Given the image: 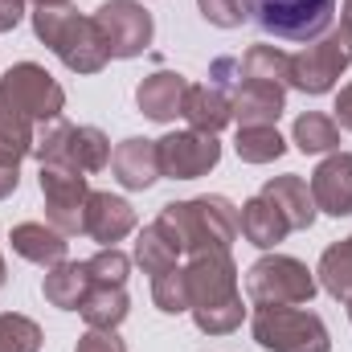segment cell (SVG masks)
<instances>
[{
  "label": "cell",
  "instance_id": "obj_1",
  "mask_svg": "<svg viewBox=\"0 0 352 352\" xmlns=\"http://www.w3.org/2000/svg\"><path fill=\"white\" fill-rule=\"evenodd\" d=\"M160 234L180 254H205V250H230L238 238V209L226 197H192V201H168L156 217Z\"/></svg>",
  "mask_w": 352,
  "mask_h": 352
},
{
  "label": "cell",
  "instance_id": "obj_2",
  "mask_svg": "<svg viewBox=\"0 0 352 352\" xmlns=\"http://www.w3.org/2000/svg\"><path fill=\"white\" fill-rule=\"evenodd\" d=\"M33 33L41 45H50L58 54V62L74 74H98L111 54L107 41L94 25V16H78L70 4H54V8H37L33 12Z\"/></svg>",
  "mask_w": 352,
  "mask_h": 352
},
{
  "label": "cell",
  "instance_id": "obj_3",
  "mask_svg": "<svg viewBox=\"0 0 352 352\" xmlns=\"http://www.w3.org/2000/svg\"><path fill=\"white\" fill-rule=\"evenodd\" d=\"M320 291L316 270L291 254H263L246 270V295L254 307H303Z\"/></svg>",
  "mask_w": 352,
  "mask_h": 352
},
{
  "label": "cell",
  "instance_id": "obj_4",
  "mask_svg": "<svg viewBox=\"0 0 352 352\" xmlns=\"http://www.w3.org/2000/svg\"><path fill=\"white\" fill-rule=\"evenodd\" d=\"M246 16L274 41L307 45L332 29L336 0H246Z\"/></svg>",
  "mask_w": 352,
  "mask_h": 352
},
{
  "label": "cell",
  "instance_id": "obj_5",
  "mask_svg": "<svg viewBox=\"0 0 352 352\" xmlns=\"http://www.w3.org/2000/svg\"><path fill=\"white\" fill-rule=\"evenodd\" d=\"M349 66H352V25L340 21L324 37L307 41L299 54H291V87L303 90V94H328Z\"/></svg>",
  "mask_w": 352,
  "mask_h": 352
},
{
  "label": "cell",
  "instance_id": "obj_6",
  "mask_svg": "<svg viewBox=\"0 0 352 352\" xmlns=\"http://www.w3.org/2000/svg\"><path fill=\"white\" fill-rule=\"evenodd\" d=\"M250 332L266 352H332L324 320L307 307H258Z\"/></svg>",
  "mask_w": 352,
  "mask_h": 352
},
{
  "label": "cell",
  "instance_id": "obj_7",
  "mask_svg": "<svg viewBox=\"0 0 352 352\" xmlns=\"http://www.w3.org/2000/svg\"><path fill=\"white\" fill-rule=\"evenodd\" d=\"M0 98L8 107H16L21 115H29L33 123H50V119H62V107H66V90L50 78L45 66L37 62H16L4 70L0 78Z\"/></svg>",
  "mask_w": 352,
  "mask_h": 352
},
{
  "label": "cell",
  "instance_id": "obj_8",
  "mask_svg": "<svg viewBox=\"0 0 352 352\" xmlns=\"http://www.w3.org/2000/svg\"><path fill=\"white\" fill-rule=\"evenodd\" d=\"M37 184H41V197H45V221L66 238L82 234L87 197H90L87 173H78L70 164H41Z\"/></svg>",
  "mask_w": 352,
  "mask_h": 352
},
{
  "label": "cell",
  "instance_id": "obj_9",
  "mask_svg": "<svg viewBox=\"0 0 352 352\" xmlns=\"http://www.w3.org/2000/svg\"><path fill=\"white\" fill-rule=\"evenodd\" d=\"M94 25H98V33L107 41V54L123 58V62L140 58L156 37V21L140 0H107V4H98Z\"/></svg>",
  "mask_w": 352,
  "mask_h": 352
},
{
  "label": "cell",
  "instance_id": "obj_10",
  "mask_svg": "<svg viewBox=\"0 0 352 352\" xmlns=\"http://www.w3.org/2000/svg\"><path fill=\"white\" fill-rule=\"evenodd\" d=\"M184 278H188V299L197 307H217V303H230L238 299V266L230 258V250H205V254H192L184 263Z\"/></svg>",
  "mask_w": 352,
  "mask_h": 352
},
{
  "label": "cell",
  "instance_id": "obj_11",
  "mask_svg": "<svg viewBox=\"0 0 352 352\" xmlns=\"http://www.w3.org/2000/svg\"><path fill=\"white\" fill-rule=\"evenodd\" d=\"M156 152H160V176H173V180H197L213 173L221 160L217 135H205V131H173L156 140Z\"/></svg>",
  "mask_w": 352,
  "mask_h": 352
},
{
  "label": "cell",
  "instance_id": "obj_12",
  "mask_svg": "<svg viewBox=\"0 0 352 352\" xmlns=\"http://www.w3.org/2000/svg\"><path fill=\"white\" fill-rule=\"evenodd\" d=\"M311 201L328 217H352V152H332L311 173Z\"/></svg>",
  "mask_w": 352,
  "mask_h": 352
},
{
  "label": "cell",
  "instance_id": "obj_13",
  "mask_svg": "<svg viewBox=\"0 0 352 352\" xmlns=\"http://www.w3.org/2000/svg\"><path fill=\"white\" fill-rule=\"evenodd\" d=\"M135 230V209L115 197V192H90L87 197V217H82V234L94 238L98 246H115Z\"/></svg>",
  "mask_w": 352,
  "mask_h": 352
},
{
  "label": "cell",
  "instance_id": "obj_14",
  "mask_svg": "<svg viewBox=\"0 0 352 352\" xmlns=\"http://www.w3.org/2000/svg\"><path fill=\"white\" fill-rule=\"evenodd\" d=\"M111 173L123 188L131 192H144L160 180V152H156V140H144V135H131L123 140L115 152H111Z\"/></svg>",
  "mask_w": 352,
  "mask_h": 352
},
{
  "label": "cell",
  "instance_id": "obj_15",
  "mask_svg": "<svg viewBox=\"0 0 352 352\" xmlns=\"http://www.w3.org/2000/svg\"><path fill=\"white\" fill-rule=\"evenodd\" d=\"M230 107H234L238 127H274V123H278V115L287 111V87L242 78V87L234 90Z\"/></svg>",
  "mask_w": 352,
  "mask_h": 352
},
{
  "label": "cell",
  "instance_id": "obj_16",
  "mask_svg": "<svg viewBox=\"0 0 352 352\" xmlns=\"http://www.w3.org/2000/svg\"><path fill=\"white\" fill-rule=\"evenodd\" d=\"M184 94H188V78L176 70H156L135 87V102L152 123H173L184 111Z\"/></svg>",
  "mask_w": 352,
  "mask_h": 352
},
{
  "label": "cell",
  "instance_id": "obj_17",
  "mask_svg": "<svg viewBox=\"0 0 352 352\" xmlns=\"http://www.w3.org/2000/svg\"><path fill=\"white\" fill-rule=\"evenodd\" d=\"M263 197L287 217L291 230H311L316 226V201H311V184L295 173H283V176H270L263 184Z\"/></svg>",
  "mask_w": 352,
  "mask_h": 352
},
{
  "label": "cell",
  "instance_id": "obj_18",
  "mask_svg": "<svg viewBox=\"0 0 352 352\" xmlns=\"http://www.w3.org/2000/svg\"><path fill=\"white\" fill-rule=\"evenodd\" d=\"M8 242H12V254H21L33 266H45V270L66 263V246H70L66 234H58L50 221H21V226H12Z\"/></svg>",
  "mask_w": 352,
  "mask_h": 352
},
{
  "label": "cell",
  "instance_id": "obj_19",
  "mask_svg": "<svg viewBox=\"0 0 352 352\" xmlns=\"http://www.w3.org/2000/svg\"><path fill=\"white\" fill-rule=\"evenodd\" d=\"M188 119V131H205V135H217L230 119H234V107H230V94L217 90L213 82L209 87H188L184 94V111Z\"/></svg>",
  "mask_w": 352,
  "mask_h": 352
},
{
  "label": "cell",
  "instance_id": "obj_20",
  "mask_svg": "<svg viewBox=\"0 0 352 352\" xmlns=\"http://www.w3.org/2000/svg\"><path fill=\"white\" fill-rule=\"evenodd\" d=\"M238 226H242V234H246V242L250 246H258V250H274L287 234H291V226H287V217L266 201L263 192L258 197H250L246 205H242V213H238Z\"/></svg>",
  "mask_w": 352,
  "mask_h": 352
},
{
  "label": "cell",
  "instance_id": "obj_21",
  "mask_svg": "<svg viewBox=\"0 0 352 352\" xmlns=\"http://www.w3.org/2000/svg\"><path fill=\"white\" fill-rule=\"evenodd\" d=\"M90 291V270L87 263H58L45 270V283H41V295L45 303L62 307V311H78L82 299Z\"/></svg>",
  "mask_w": 352,
  "mask_h": 352
},
{
  "label": "cell",
  "instance_id": "obj_22",
  "mask_svg": "<svg viewBox=\"0 0 352 352\" xmlns=\"http://www.w3.org/2000/svg\"><path fill=\"white\" fill-rule=\"evenodd\" d=\"M78 311H82L87 328L115 332V328L127 320V311H131V299H127V291H123V287H90Z\"/></svg>",
  "mask_w": 352,
  "mask_h": 352
},
{
  "label": "cell",
  "instance_id": "obj_23",
  "mask_svg": "<svg viewBox=\"0 0 352 352\" xmlns=\"http://www.w3.org/2000/svg\"><path fill=\"white\" fill-rule=\"evenodd\" d=\"M291 144L303 152V156H320V152H336L340 148V123L324 111H307L295 119L291 127Z\"/></svg>",
  "mask_w": 352,
  "mask_h": 352
},
{
  "label": "cell",
  "instance_id": "obj_24",
  "mask_svg": "<svg viewBox=\"0 0 352 352\" xmlns=\"http://www.w3.org/2000/svg\"><path fill=\"white\" fill-rule=\"evenodd\" d=\"M316 274H320V287H324L332 299L349 303L352 299V234L344 238V242H332V246L324 250Z\"/></svg>",
  "mask_w": 352,
  "mask_h": 352
},
{
  "label": "cell",
  "instance_id": "obj_25",
  "mask_svg": "<svg viewBox=\"0 0 352 352\" xmlns=\"http://www.w3.org/2000/svg\"><path fill=\"white\" fill-rule=\"evenodd\" d=\"M242 78L291 87V54H283L278 45H250L242 54Z\"/></svg>",
  "mask_w": 352,
  "mask_h": 352
},
{
  "label": "cell",
  "instance_id": "obj_26",
  "mask_svg": "<svg viewBox=\"0 0 352 352\" xmlns=\"http://www.w3.org/2000/svg\"><path fill=\"white\" fill-rule=\"evenodd\" d=\"M234 152L242 164H270L287 152V140L278 135V127H238Z\"/></svg>",
  "mask_w": 352,
  "mask_h": 352
},
{
  "label": "cell",
  "instance_id": "obj_27",
  "mask_svg": "<svg viewBox=\"0 0 352 352\" xmlns=\"http://www.w3.org/2000/svg\"><path fill=\"white\" fill-rule=\"evenodd\" d=\"M70 164L78 173H102L111 164V140L98 127H74L70 131Z\"/></svg>",
  "mask_w": 352,
  "mask_h": 352
},
{
  "label": "cell",
  "instance_id": "obj_28",
  "mask_svg": "<svg viewBox=\"0 0 352 352\" xmlns=\"http://www.w3.org/2000/svg\"><path fill=\"white\" fill-rule=\"evenodd\" d=\"M176 258H180V250H176L164 234H160V226H156V221L140 230V238H135V263L144 266V274H152V278H156V274L173 270Z\"/></svg>",
  "mask_w": 352,
  "mask_h": 352
},
{
  "label": "cell",
  "instance_id": "obj_29",
  "mask_svg": "<svg viewBox=\"0 0 352 352\" xmlns=\"http://www.w3.org/2000/svg\"><path fill=\"white\" fill-rule=\"evenodd\" d=\"M33 135H37V131H33V119L21 115L16 107H8V102L0 98V152L25 160V156H33Z\"/></svg>",
  "mask_w": 352,
  "mask_h": 352
},
{
  "label": "cell",
  "instance_id": "obj_30",
  "mask_svg": "<svg viewBox=\"0 0 352 352\" xmlns=\"http://www.w3.org/2000/svg\"><path fill=\"white\" fill-rule=\"evenodd\" d=\"M152 303H156L164 316H184V311L192 307L184 266H173V270H164V274H156V278H152Z\"/></svg>",
  "mask_w": 352,
  "mask_h": 352
},
{
  "label": "cell",
  "instance_id": "obj_31",
  "mask_svg": "<svg viewBox=\"0 0 352 352\" xmlns=\"http://www.w3.org/2000/svg\"><path fill=\"white\" fill-rule=\"evenodd\" d=\"M188 316H192V324H197L205 336H230V332L242 328V320H246V303H242V295H238V299H230V303L197 307V311H188Z\"/></svg>",
  "mask_w": 352,
  "mask_h": 352
},
{
  "label": "cell",
  "instance_id": "obj_32",
  "mask_svg": "<svg viewBox=\"0 0 352 352\" xmlns=\"http://www.w3.org/2000/svg\"><path fill=\"white\" fill-rule=\"evenodd\" d=\"M41 328L29 316L0 311V352H41Z\"/></svg>",
  "mask_w": 352,
  "mask_h": 352
},
{
  "label": "cell",
  "instance_id": "obj_33",
  "mask_svg": "<svg viewBox=\"0 0 352 352\" xmlns=\"http://www.w3.org/2000/svg\"><path fill=\"white\" fill-rule=\"evenodd\" d=\"M87 270H90V287H123L127 274H131V258L119 246H102L94 258H87Z\"/></svg>",
  "mask_w": 352,
  "mask_h": 352
},
{
  "label": "cell",
  "instance_id": "obj_34",
  "mask_svg": "<svg viewBox=\"0 0 352 352\" xmlns=\"http://www.w3.org/2000/svg\"><path fill=\"white\" fill-rule=\"evenodd\" d=\"M197 8L217 29H238L246 21V0H197Z\"/></svg>",
  "mask_w": 352,
  "mask_h": 352
},
{
  "label": "cell",
  "instance_id": "obj_35",
  "mask_svg": "<svg viewBox=\"0 0 352 352\" xmlns=\"http://www.w3.org/2000/svg\"><path fill=\"white\" fill-rule=\"evenodd\" d=\"M209 78H213L217 90H226V94L234 98V90L242 87V62H238V58H217L213 70H209Z\"/></svg>",
  "mask_w": 352,
  "mask_h": 352
},
{
  "label": "cell",
  "instance_id": "obj_36",
  "mask_svg": "<svg viewBox=\"0 0 352 352\" xmlns=\"http://www.w3.org/2000/svg\"><path fill=\"white\" fill-rule=\"evenodd\" d=\"M74 352H127V344L119 340V332H102V328H87V336L78 340Z\"/></svg>",
  "mask_w": 352,
  "mask_h": 352
},
{
  "label": "cell",
  "instance_id": "obj_37",
  "mask_svg": "<svg viewBox=\"0 0 352 352\" xmlns=\"http://www.w3.org/2000/svg\"><path fill=\"white\" fill-rule=\"evenodd\" d=\"M16 184H21V160H16V156H8V152H0V201H4V197H12V192H16Z\"/></svg>",
  "mask_w": 352,
  "mask_h": 352
},
{
  "label": "cell",
  "instance_id": "obj_38",
  "mask_svg": "<svg viewBox=\"0 0 352 352\" xmlns=\"http://www.w3.org/2000/svg\"><path fill=\"white\" fill-rule=\"evenodd\" d=\"M25 16V0H0V33H12Z\"/></svg>",
  "mask_w": 352,
  "mask_h": 352
},
{
  "label": "cell",
  "instance_id": "obj_39",
  "mask_svg": "<svg viewBox=\"0 0 352 352\" xmlns=\"http://www.w3.org/2000/svg\"><path fill=\"white\" fill-rule=\"evenodd\" d=\"M332 119H336L344 131H352V82L336 94V115H332Z\"/></svg>",
  "mask_w": 352,
  "mask_h": 352
},
{
  "label": "cell",
  "instance_id": "obj_40",
  "mask_svg": "<svg viewBox=\"0 0 352 352\" xmlns=\"http://www.w3.org/2000/svg\"><path fill=\"white\" fill-rule=\"evenodd\" d=\"M37 8H54V4H70V0H33Z\"/></svg>",
  "mask_w": 352,
  "mask_h": 352
},
{
  "label": "cell",
  "instance_id": "obj_41",
  "mask_svg": "<svg viewBox=\"0 0 352 352\" xmlns=\"http://www.w3.org/2000/svg\"><path fill=\"white\" fill-rule=\"evenodd\" d=\"M340 21H349V25H352V0H344V12H340Z\"/></svg>",
  "mask_w": 352,
  "mask_h": 352
},
{
  "label": "cell",
  "instance_id": "obj_42",
  "mask_svg": "<svg viewBox=\"0 0 352 352\" xmlns=\"http://www.w3.org/2000/svg\"><path fill=\"white\" fill-rule=\"evenodd\" d=\"M8 283V266H4V258H0V287Z\"/></svg>",
  "mask_w": 352,
  "mask_h": 352
},
{
  "label": "cell",
  "instance_id": "obj_43",
  "mask_svg": "<svg viewBox=\"0 0 352 352\" xmlns=\"http://www.w3.org/2000/svg\"><path fill=\"white\" fill-rule=\"evenodd\" d=\"M349 320H352V299H349Z\"/></svg>",
  "mask_w": 352,
  "mask_h": 352
}]
</instances>
